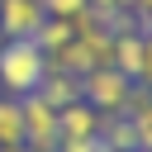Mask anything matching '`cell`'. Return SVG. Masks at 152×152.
Here are the masks:
<instances>
[{
    "instance_id": "cell-1",
    "label": "cell",
    "mask_w": 152,
    "mask_h": 152,
    "mask_svg": "<svg viewBox=\"0 0 152 152\" xmlns=\"http://www.w3.org/2000/svg\"><path fill=\"white\" fill-rule=\"evenodd\" d=\"M48 76V57L33 38H5L0 43V90L10 100H24L43 86Z\"/></svg>"
},
{
    "instance_id": "cell-2",
    "label": "cell",
    "mask_w": 152,
    "mask_h": 152,
    "mask_svg": "<svg viewBox=\"0 0 152 152\" xmlns=\"http://www.w3.org/2000/svg\"><path fill=\"white\" fill-rule=\"evenodd\" d=\"M128 95H133V81L114 66H95L81 76V100L95 109V114H124L128 109Z\"/></svg>"
},
{
    "instance_id": "cell-3",
    "label": "cell",
    "mask_w": 152,
    "mask_h": 152,
    "mask_svg": "<svg viewBox=\"0 0 152 152\" xmlns=\"http://www.w3.org/2000/svg\"><path fill=\"white\" fill-rule=\"evenodd\" d=\"M19 109H24V147L28 152H57V142H62V128H57V109L33 90V95H24L19 100Z\"/></svg>"
},
{
    "instance_id": "cell-4",
    "label": "cell",
    "mask_w": 152,
    "mask_h": 152,
    "mask_svg": "<svg viewBox=\"0 0 152 152\" xmlns=\"http://www.w3.org/2000/svg\"><path fill=\"white\" fill-rule=\"evenodd\" d=\"M43 19V0H0V38H33Z\"/></svg>"
},
{
    "instance_id": "cell-5",
    "label": "cell",
    "mask_w": 152,
    "mask_h": 152,
    "mask_svg": "<svg viewBox=\"0 0 152 152\" xmlns=\"http://www.w3.org/2000/svg\"><path fill=\"white\" fill-rule=\"evenodd\" d=\"M100 124H104V114H95L86 100H71L66 109H57L62 142H90V138H100Z\"/></svg>"
},
{
    "instance_id": "cell-6",
    "label": "cell",
    "mask_w": 152,
    "mask_h": 152,
    "mask_svg": "<svg viewBox=\"0 0 152 152\" xmlns=\"http://www.w3.org/2000/svg\"><path fill=\"white\" fill-rule=\"evenodd\" d=\"M38 95H43L52 109H66L71 100H81V81H76V76H66V71H52V66H48V76H43Z\"/></svg>"
},
{
    "instance_id": "cell-7",
    "label": "cell",
    "mask_w": 152,
    "mask_h": 152,
    "mask_svg": "<svg viewBox=\"0 0 152 152\" xmlns=\"http://www.w3.org/2000/svg\"><path fill=\"white\" fill-rule=\"evenodd\" d=\"M100 138H104V147H114V152L138 147V124H133V114H104Z\"/></svg>"
},
{
    "instance_id": "cell-8",
    "label": "cell",
    "mask_w": 152,
    "mask_h": 152,
    "mask_svg": "<svg viewBox=\"0 0 152 152\" xmlns=\"http://www.w3.org/2000/svg\"><path fill=\"white\" fill-rule=\"evenodd\" d=\"M71 38H76V24H71V19H43V24H38V33H33V43L43 48V57L62 52Z\"/></svg>"
},
{
    "instance_id": "cell-9",
    "label": "cell",
    "mask_w": 152,
    "mask_h": 152,
    "mask_svg": "<svg viewBox=\"0 0 152 152\" xmlns=\"http://www.w3.org/2000/svg\"><path fill=\"white\" fill-rule=\"evenodd\" d=\"M0 147H24V109L10 95H0Z\"/></svg>"
},
{
    "instance_id": "cell-10",
    "label": "cell",
    "mask_w": 152,
    "mask_h": 152,
    "mask_svg": "<svg viewBox=\"0 0 152 152\" xmlns=\"http://www.w3.org/2000/svg\"><path fill=\"white\" fill-rule=\"evenodd\" d=\"M128 5H133V0H86V14H95V19L114 24L119 14H128Z\"/></svg>"
},
{
    "instance_id": "cell-11",
    "label": "cell",
    "mask_w": 152,
    "mask_h": 152,
    "mask_svg": "<svg viewBox=\"0 0 152 152\" xmlns=\"http://www.w3.org/2000/svg\"><path fill=\"white\" fill-rule=\"evenodd\" d=\"M43 10H48V19H76V14H86V0H43Z\"/></svg>"
},
{
    "instance_id": "cell-12",
    "label": "cell",
    "mask_w": 152,
    "mask_h": 152,
    "mask_svg": "<svg viewBox=\"0 0 152 152\" xmlns=\"http://www.w3.org/2000/svg\"><path fill=\"white\" fill-rule=\"evenodd\" d=\"M133 124H138V147H142V152H152V104H147V109H138V114H133Z\"/></svg>"
},
{
    "instance_id": "cell-13",
    "label": "cell",
    "mask_w": 152,
    "mask_h": 152,
    "mask_svg": "<svg viewBox=\"0 0 152 152\" xmlns=\"http://www.w3.org/2000/svg\"><path fill=\"white\" fill-rule=\"evenodd\" d=\"M133 86H152V38H147V33H142V62H138Z\"/></svg>"
},
{
    "instance_id": "cell-14",
    "label": "cell",
    "mask_w": 152,
    "mask_h": 152,
    "mask_svg": "<svg viewBox=\"0 0 152 152\" xmlns=\"http://www.w3.org/2000/svg\"><path fill=\"white\" fill-rule=\"evenodd\" d=\"M128 14L138 19V28H142V24H152V0H133V5H128Z\"/></svg>"
},
{
    "instance_id": "cell-15",
    "label": "cell",
    "mask_w": 152,
    "mask_h": 152,
    "mask_svg": "<svg viewBox=\"0 0 152 152\" xmlns=\"http://www.w3.org/2000/svg\"><path fill=\"white\" fill-rule=\"evenodd\" d=\"M0 152H28V147H0Z\"/></svg>"
},
{
    "instance_id": "cell-16",
    "label": "cell",
    "mask_w": 152,
    "mask_h": 152,
    "mask_svg": "<svg viewBox=\"0 0 152 152\" xmlns=\"http://www.w3.org/2000/svg\"><path fill=\"white\" fill-rule=\"evenodd\" d=\"M142 33H147V38H152V24H142Z\"/></svg>"
},
{
    "instance_id": "cell-17",
    "label": "cell",
    "mask_w": 152,
    "mask_h": 152,
    "mask_svg": "<svg viewBox=\"0 0 152 152\" xmlns=\"http://www.w3.org/2000/svg\"><path fill=\"white\" fill-rule=\"evenodd\" d=\"M109 152H114V147H109ZM128 152H142V147H128Z\"/></svg>"
}]
</instances>
